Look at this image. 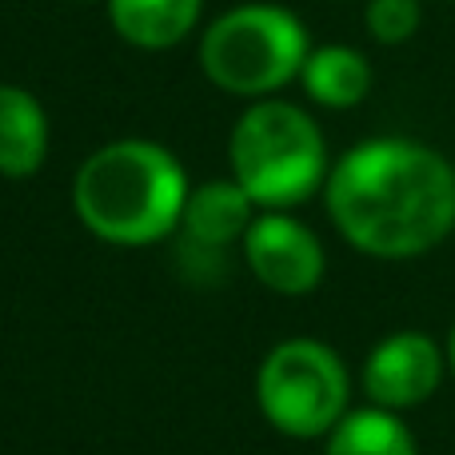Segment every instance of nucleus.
I'll return each mask as SVG.
<instances>
[{"instance_id": "nucleus-1", "label": "nucleus", "mask_w": 455, "mask_h": 455, "mask_svg": "<svg viewBox=\"0 0 455 455\" xmlns=\"http://www.w3.org/2000/svg\"><path fill=\"white\" fill-rule=\"evenodd\" d=\"M323 200L352 248L376 259H411L451 235L455 168L427 144L384 136L331 164Z\"/></svg>"}, {"instance_id": "nucleus-2", "label": "nucleus", "mask_w": 455, "mask_h": 455, "mask_svg": "<svg viewBox=\"0 0 455 455\" xmlns=\"http://www.w3.org/2000/svg\"><path fill=\"white\" fill-rule=\"evenodd\" d=\"M72 204L92 235L120 248H144L180 228L188 180L168 148L152 140H116L80 164Z\"/></svg>"}, {"instance_id": "nucleus-3", "label": "nucleus", "mask_w": 455, "mask_h": 455, "mask_svg": "<svg viewBox=\"0 0 455 455\" xmlns=\"http://www.w3.org/2000/svg\"><path fill=\"white\" fill-rule=\"evenodd\" d=\"M232 180L264 212H288L328 184V148L299 104L256 100L228 140Z\"/></svg>"}, {"instance_id": "nucleus-4", "label": "nucleus", "mask_w": 455, "mask_h": 455, "mask_svg": "<svg viewBox=\"0 0 455 455\" xmlns=\"http://www.w3.org/2000/svg\"><path fill=\"white\" fill-rule=\"evenodd\" d=\"M307 28L280 4H240L208 24L200 68L232 96H267L299 76L307 60Z\"/></svg>"}, {"instance_id": "nucleus-5", "label": "nucleus", "mask_w": 455, "mask_h": 455, "mask_svg": "<svg viewBox=\"0 0 455 455\" xmlns=\"http://www.w3.org/2000/svg\"><path fill=\"white\" fill-rule=\"evenodd\" d=\"M347 368L320 339H283L267 352L256 376L264 419L291 440L328 435L347 416Z\"/></svg>"}, {"instance_id": "nucleus-6", "label": "nucleus", "mask_w": 455, "mask_h": 455, "mask_svg": "<svg viewBox=\"0 0 455 455\" xmlns=\"http://www.w3.org/2000/svg\"><path fill=\"white\" fill-rule=\"evenodd\" d=\"M243 259L251 275L275 296H307L323 280V243L288 212H264L243 232Z\"/></svg>"}, {"instance_id": "nucleus-7", "label": "nucleus", "mask_w": 455, "mask_h": 455, "mask_svg": "<svg viewBox=\"0 0 455 455\" xmlns=\"http://www.w3.org/2000/svg\"><path fill=\"white\" fill-rule=\"evenodd\" d=\"M443 371H448V355L432 336L395 331L371 347L368 363H363V392H368L371 408L400 416V411L432 400L435 387L443 384Z\"/></svg>"}, {"instance_id": "nucleus-8", "label": "nucleus", "mask_w": 455, "mask_h": 455, "mask_svg": "<svg viewBox=\"0 0 455 455\" xmlns=\"http://www.w3.org/2000/svg\"><path fill=\"white\" fill-rule=\"evenodd\" d=\"M251 200L248 192L240 188L235 180H208L200 188L188 192V204H184L180 228L188 232V240L196 248H228V243L243 240V232L251 228Z\"/></svg>"}, {"instance_id": "nucleus-9", "label": "nucleus", "mask_w": 455, "mask_h": 455, "mask_svg": "<svg viewBox=\"0 0 455 455\" xmlns=\"http://www.w3.org/2000/svg\"><path fill=\"white\" fill-rule=\"evenodd\" d=\"M48 156V116L32 92L16 84H0V176L40 172Z\"/></svg>"}, {"instance_id": "nucleus-10", "label": "nucleus", "mask_w": 455, "mask_h": 455, "mask_svg": "<svg viewBox=\"0 0 455 455\" xmlns=\"http://www.w3.org/2000/svg\"><path fill=\"white\" fill-rule=\"evenodd\" d=\"M204 0H108L112 28L136 48H172L196 28Z\"/></svg>"}, {"instance_id": "nucleus-11", "label": "nucleus", "mask_w": 455, "mask_h": 455, "mask_svg": "<svg viewBox=\"0 0 455 455\" xmlns=\"http://www.w3.org/2000/svg\"><path fill=\"white\" fill-rule=\"evenodd\" d=\"M299 84L323 108H355L371 88V64L347 44H323L307 52Z\"/></svg>"}, {"instance_id": "nucleus-12", "label": "nucleus", "mask_w": 455, "mask_h": 455, "mask_svg": "<svg viewBox=\"0 0 455 455\" xmlns=\"http://www.w3.org/2000/svg\"><path fill=\"white\" fill-rule=\"evenodd\" d=\"M323 455H419L416 435L408 432L395 411L384 408H360L347 411L328 432Z\"/></svg>"}, {"instance_id": "nucleus-13", "label": "nucleus", "mask_w": 455, "mask_h": 455, "mask_svg": "<svg viewBox=\"0 0 455 455\" xmlns=\"http://www.w3.org/2000/svg\"><path fill=\"white\" fill-rule=\"evenodd\" d=\"M363 20L379 44H408L424 24V0H368Z\"/></svg>"}, {"instance_id": "nucleus-14", "label": "nucleus", "mask_w": 455, "mask_h": 455, "mask_svg": "<svg viewBox=\"0 0 455 455\" xmlns=\"http://www.w3.org/2000/svg\"><path fill=\"white\" fill-rule=\"evenodd\" d=\"M443 355H448V371L455 376V328H451V336H448V347H443Z\"/></svg>"}]
</instances>
